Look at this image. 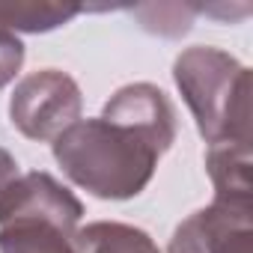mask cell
Segmentation results:
<instances>
[{
	"label": "cell",
	"mask_w": 253,
	"mask_h": 253,
	"mask_svg": "<svg viewBox=\"0 0 253 253\" xmlns=\"http://www.w3.org/2000/svg\"><path fill=\"white\" fill-rule=\"evenodd\" d=\"M60 170L98 200H134L158 170L161 149L128 125L104 116L78 119L51 143Z\"/></svg>",
	"instance_id": "1"
},
{
	"label": "cell",
	"mask_w": 253,
	"mask_h": 253,
	"mask_svg": "<svg viewBox=\"0 0 253 253\" xmlns=\"http://www.w3.org/2000/svg\"><path fill=\"white\" fill-rule=\"evenodd\" d=\"M173 81L209 146L250 143V69L232 54L194 45L173 63Z\"/></svg>",
	"instance_id": "2"
},
{
	"label": "cell",
	"mask_w": 253,
	"mask_h": 253,
	"mask_svg": "<svg viewBox=\"0 0 253 253\" xmlns=\"http://www.w3.org/2000/svg\"><path fill=\"white\" fill-rule=\"evenodd\" d=\"M81 200L51 173H21L0 200V253H75Z\"/></svg>",
	"instance_id": "3"
},
{
	"label": "cell",
	"mask_w": 253,
	"mask_h": 253,
	"mask_svg": "<svg viewBox=\"0 0 253 253\" xmlns=\"http://www.w3.org/2000/svg\"><path fill=\"white\" fill-rule=\"evenodd\" d=\"M84 95L72 75L60 69H39L21 78L9 95V122L27 140H57L81 119Z\"/></svg>",
	"instance_id": "4"
},
{
	"label": "cell",
	"mask_w": 253,
	"mask_h": 253,
	"mask_svg": "<svg viewBox=\"0 0 253 253\" xmlns=\"http://www.w3.org/2000/svg\"><path fill=\"white\" fill-rule=\"evenodd\" d=\"M167 253H253V200L214 197L176 226Z\"/></svg>",
	"instance_id": "5"
},
{
	"label": "cell",
	"mask_w": 253,
	"mask_h": 253,
	"mask_svg": "<svg viewBox=\"0 0 253 253\" xmlns=\"http://www.w3.org/2000/svg\"><path fill=\"white\" fill-rule=\"evenodd\" d=\"M104 119L128 125V128L140 131L143 137H149L161 152H170V146L176 143V110L167 98V92L155 84H125L119 86L101 110Z\"/></svg>",
	"instance_id": "6"
},
{
	"label": "cell",
	"mask_w": 253,
	"mask_h": 253,
	"mask_svg": "<svg viewBox=\"0 0 253 253\" xmlns=\"http://www.w3.org/2000/svg\"><path fill=\"white\" fill-rule=\"evenodd\" d=\"M250 143H214L206 152V170L220 200H253Z\"/></svg>",
	"instance_id": "7"
},
{
	"label": "cell",
	"mask_w": 253,
	"mask_h": 253,
	"mask_svg": "<svg viewBox=\"0 0 253 253\" xmlns=\"http://www.w3.org/2000/svg\"><path fill=\"white\" fill-rule=\"evenodd\" d=\"M81 15L78 3L54 0H0V27L18 33H51Z\"/></svg>",
	"instance_id": "8"
},
{
	"label": "cell",
	"mask_w": 253,
	"mask_h": 253,
	"mask_svg": "<svg viewBox=\"0 0 253 253\" xmlns=\"http://www.w3.org/2000/svg\"><path fill=\"white\" fill-rule=\"evenodd\" d=\"M75 253H161L149 232L119 220L86 223L75 232Z\"/></svg>",
	"instance_id": "9"
},
{
	"label": "cell",
	"mask_w": 253,
	"mask_h": 253,
	"mask_svg": "<svg viewBox=\"0 0 253 253\" xmlns=\"http://www.w3.org/2000/svg\"><path fill=\"white\" fill-rule=\"evenodd\" d=\"M21 66H24V42L12 30L0 27V89L18 78Z\"/></svg>",
	"instance_id": "10"
},
{
	"label": "cell",
	"mask_w": 253,
	"mask_h": 253,
	"mask_svg": "<svg viewBox=\"0 0 253 253\" xmlns=\"http://www.w3.org/2000/svg\"><path fill=\"white\" fill-rule=\"evenodd\" d=\"M18 161L6 152V149H0V200H3V194L9 191V185L18 179Z\"/></svg>",
	"instance_id": "11"
}]
</instances>
